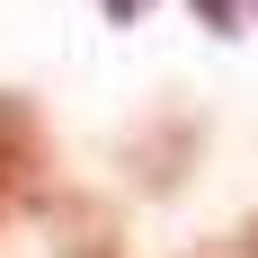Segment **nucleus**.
<instances>
[{"instance_id": "1", "label": "nucleus", "mask_w": 258, "mask_h": 258, "mask_svg": "<svg viewBox=\"0 0 258 258\" xmlns=\"http://www.w3.org/2000/svg\"><path fill=\"white\" fill-rule=\"evenodd\" d=\"M27 178H36V116L18 98H0V214L27 196Z\"/></svg>"}, {"instance_id": "3", "label": "nucleus", "mask_w": 258, "mask_h": 258, "mask_svg": "<svg viewBox=\"0 0 258 258\" xmlns=\"http://www.w3.org/2000/svg\"><path fill=\"white\" fill-rule=\"evenodd\" d=\"M249 258H258V232H249Z\"/></svg>"}, {"instance_id": "2", "label": "nucleus", "mask_w": 258, "mask_h": 258, "mask_svg": "<svg viewBox=\"0 0 258 258\" xmlns=\"http://www.w3.org/2000/svg\"><path fill=\"white\" fill-rule=\"evenodd\" d=\"M205 18H223V27H232V0H205Z\"/></svg>"}]
</instances>
